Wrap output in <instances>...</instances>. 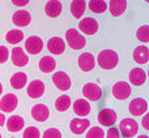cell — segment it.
Wrapping results in <instances>:
<instances>
[{
  "mask_svg": "<svg viewBox=\"0 0 149 138\" xmlns=\"http://www.w3.org/2000/svg\"><path fill=\"white\" fill-rule=\"evenodd\" d=\"M62 9H63V5L59 0H50V1H47V4L45 5V12L51 18L58 17V16L62 13Z\"/></svg>",
  "mask_w": 149,
  "mask_h": 138,
  "instance_id": "44dd1931",
  "label": "cell"
},
{
  "mask_svg": "<svg viewBox=\"0 0 149 138\" xmlns=\"http://www.w3.org/2000/svg\"><path fill=\"white\" fill-rule=\"evenodd\" d=\"M39 136H41V133H39V129L37 126H28L22 134L24 138H39Z\"/></svg>",
  "mask_w": 149,
  "mask_h": 138,
  "instance_id": "d6a6232c",
  "label": "cell"
},
{
  "mask_svg": "<svg viewBox=\"0 0 149 138\" xmlns=\"http://www.w3.org/2000/svg\"><path fill=\"white\" fill-rule=\"evenodd\" d=\"M43 48V42L39 37L37 35H30L26 38L25 41V50L29 52L30 55H37L42 51Z\"/></svg>",
  "mask_w": 149,
  "mask_h": 138,
  "instance_id": "52a82bcc",
  "label": "cell"
},
{
  "mask_svg": "<svg viewBox=\"0 0 149 138\" xmlns=\"http://www.w3.org/2000/svg\"><path fill=\"white\" fill-rule=\"evenodd\" d=\"M86 9V3L85 0H73L71 3V13L74 18H81Z\"/></svg>",
  "mask_w": 149,
  "mask_h": 138,
  "instance_id": "484cf974",
  "label": "cell"
},
{
  "mask_svg": "<svg viewBox=\"0 0 149 138\" xmlns=\"http://www.w3.org/2000/svg\"><path fill=\"white\" fill-rule=\"evenodd\" d=\"M111 91H113V95L115 99L124 100L131 95V86L128 85V82L119 81L113 86V90H111Z\"/></svg>",
  "mask_w": 149,
  "mask_h": 138,
  "instance_id": "5b68a950",
  "label": "cell"
},
{
  "mask_svg": "<svg viewBox=\"0 0 149 138\" xmlns=\"http://www.w3.org/2000/svg\"><path fill=\"white\" fill-rule=\"evenodd\" d=\"M1 92H3V85L0 83V95H1Z\"/></svg>",
  "mask_w": 149,
  "mask_h": 138,
  "instance_id": "60d3db41",
  "label": "cell"
},
{
  "mask_svg": "<svg viewBox=\"0 0 149 138\" xmlns=\"http://www.w3.org/2000/svg\"><path fill=\"white\" fill-rule=\"evenodd\" d=\"M82 95L85 97V99L92 100V102H97L102 97V89L97 83L89 82V83L82 86Z\"/></svg>",
  "mask_w": 149,
  "mask_h": 138,
  "instance_id": "277c9868",
  "label": "cell"
},
{
  "mask_svg": "<svg viewBox=\"0 0 149 138\" xmlns=\"http://www.w3.org/2000/svg\"><path fill=\"white\" fill-rule=\"evenodd\" d=\"M0 138H1V134H0Z\"/></svg>",
  "mask_w": 149,
  "mask_h": 138,
  "instance_id": "7bdbcfd3",
  "label": "cell"
},
{
  "mask_svg": "<svg viewBox=\"0 0 149 138\" xmlns=\"http://www.w3.org/2000/svg\"><path fill=\"white\" fill-rule=\"evenodd\" d=\"M24 39V33L21 30H9L5 35V41L9 44H17Z\"/></svg>",
  "mask_w": 149,
  "mask_h": 138,
  "instance_id": "83f0119b",
  "label": "cell"
},
{
  "mask_svg": "<svg viewBox=\"0 0 149 138\" xmlns=\"http://www.w3.org/2000/svg\"><path fill=\"white\" fill-rule=\"evenodd\" d=\"M79 29L86 35H94L98 31V22L92 17H85L80 21Z\"/></svg>",
  "mask_w": 149,
  "mask_h": 138,
  "instance_id": "9c48e42d",
  "label": "cell"
},
{
  "mask_svg": "<svg viewBox=\"0 0 149 138\" xmlns=\"http://www.w3.org/2000/svg\"><path fill=\"white\" fill-rule=\"evenodd\" d=\"M28 95L33 99H37V98H41L45 92V83L41 81V79H34L29 83L28 90H26Z\"/></svg>",
  "mask_w": 149,
  "mask_h": 138,
  "instance_id": "9a60e30c",
  "label": "cell"
},
{
  "mask_svg": "<svg viewBox=\"0 0 149 138\" xmlns=\"http://www.w3.org/2000/svg\"><path fill=\"white\" fill-rule=\"evenodd\" d=\"M139 132V124L134 119H123L119 124V134L124 138H132Z\"/></svg>",
  "mask_w": 149,
  "mask_h": 138,
  "instance_id": "3957f363",
  "label": "cell"
},
{
  "mask_svg": "<svg viewBox=\"0 0 149 138\" xmlns=\"http://www.w3.org/2000/svg\"><path fill=\"white\" fill-rule=\"evenodd\" d=\"M77 64H79V68L84 72H89L94 68L95 65V59L90 52H84L79 56L77 59Z\"/></svg>",
  "mask_w": 149,
  "mask_h": 138,
  "instance_id": "7c38bea8",
  "label": "cell"
},
{
  "mask_svg": "<svg viewBox=\"0 0 149 138\" xmlns=\"http://www.w3.org/2000/svg\"><path fill=\"white\" fill-rule=\"evenodd\" d=\"M42 138H62V133L56 128H49L45 130Z\"/></svg>",
  "mask_w": 149,
  "mask_h": 138,
  "instance_id": "836d02e7",
  "label": "cell"
},
{
  "mask_svg": "<svg viewBox=\"0 0 149 138\" xmlns=\"http://www.w3.org/2000/svg\"><path fill=\"white\" fill-rule=\"evenodd\" d=\"M47 50L52 55H62L65 50V43L60 37H52L47 42Z\"/></svg>",
  "mask_w": 149,
  "mask_h": 138,
  "instance_id": "4fadbf2b",
  "label": "cell"
},
{
  "mask_svg": "<svg viewBox=\"0 0 149 138\" xmlns=\"http://www.w3.org/2000/svg\"><path fill=\"white\" fill-rule=\"evenodd\" d=\"M141 124H143V128L144 129H149V115H145L144 117H143Z\"/></svg>",
  "mask_w": 149,
  "mask_h": 138,
  "instance_id": "74e56055",
  "label": "cell"
},
{
  "mask_svg": "<svg viewBox=\"0 0 149 138\" xmlns=\"http://www.w3.org/2000/svg\"><path fill=\"white\" fill-rule=\"evenodd\" d=\"M24 125H25V121L18 115H13L5 120V126L9 132H20L24 128Z\"/></svg>",
  "mask_w": 149,
  "mask_h": 138,
  "instance_id": "ffe728a7",
  "label": "cell"
},
{
  "mask_svg": "<svg viewBox=\"0 0 149 138\" xmlns=\"http://www.w3.org/2000/svg\"><path fill=\"white\" fill-rule=\"evenodd\" d=\"M70 106H71L70 95H62V97H59L56 99V102H55V108H56L58 111H60V112L67 111L68 108H70Z\"/></svg>",
  "mask_w": 149,
  "mask_h": 138,
  "instance_id": "f1b7e54d",
  "label": "cell"
},
{
  "mask_svg": "<svg viewBox=\"0 0 149 138\" xmlns=\"http://www.w3.org/2000/svg\"><path fill=\"white\" fill-rule=\"evenodd\" d=\"M8 57H9V51H8V48L4 46H0V64L7 61Z\"/></svg>",
  "mask_w": 149,
  "mask_h": 138,
  "instance_id": "e575fe53",
  "label": "cell"
},
{
  "mask_svg": "<svg viewBox=\"0 0 149 138\" xmlns=\"http://www.w3.org/2000/svg\"><path fill=\"white\" fill-rule=\"evenodd\" d=\"M18 99L15 94H5L0 100V110L5 113L13 112L17 108Z\"/></svg>",
  "mask_w": 149,
  "mask_h": 138,
  "instance_id": "30bf717a",
  "label": "cell"
},
{
  "mask_svg": "<svg viewBox=\"0 0 149 138\" xmlns=\"http://www.w3.org/2000/svg\"><path fill=\"white\" fill-rule=\"evenodd\" d=\"M90 125V121L86 119H72L70 123V129L73 134H82Z\"/></svg>",
  "mask_w": 149,
  "mask_h": 138,
  "instance_id": "ac0fdd59",
  "label": "cell"
},
{
  "mask_svg": "<svg viewBox=\"0 0 149 138\" xmlns=\"http://www.w3.org/2000/svg\"><path fill=\"white\" fill-rule=\"evenodd\" d=\"M13 138H15V137H13Z\"/></svg>",
  "mask_w": 149,
  "mask_h": 138,
  "instance_id": "ee69618b",
  "label": "cell"
},
{
  "mask_svg": "<svg viewBox=\"0 0 149 138\" xmlns=\"http://www.w3.org/2000/svg\"><path fill=\"white\" fill-rule=\"evenodd\" d=\"M97 63L102 69H114L119 63V56L113 50H103L98 54Z\"/></svg>",
  "mask_w": 149,
  "mask_h": 138,
  "instance_id": "6da1fadb",
  "label": "cell"
},
{
  "mask_svg": "<svg viewBox=\"0 0 149 138\" xmlns=\"http://www.w3.org/2000/svg\"><path fill=\"white\" fill-rule=\"evenodd\" d=\"M134 60L137 64H147L149 60V48L147 46H139L134 51Z\"/></svg>",
  "mask_w": 149,
  "mask_h": 138,
  "instance_id": "cb8c5ba5",
  "label": "cell"
},
{
  "mask_svg": "<svg viewBox=\"0 0 149 138\" xmlns=\"http://www.w3.org/2000/svg\"><path fill=\"white\" fill-rule=\"evenodd\" d=\"M85 138H105V132L100 126H93V128L89 129Z\"/></svg>",
  "mask_w": 149,
  "mask_h": 138,
  "instance_id": "1f68e13d",
  "label": "cell"
},
{
  "mask_svg": "<svg viewBox=\"0 0 149 138\" xmlns=\"http://www.w3.org/2000/svg\"><path fill=\"white\" fill-rule=\"evenodd\" d=\"M12 21L16 26H20V28H24V26H28L31 21V16L28 10L25 9H20L17 12L13 13L12 16Z\"/></svg>",
  "mask_w": 149,
  "mask_h": 138,
  "instance_id": "2e32d148",
  "label": "cell"
},
{
  "mask_svg": "<svg viewBox=\"0 0 149 138\" xmlns=\"http://www.w3.org/2000/svg\"><path fill=\"white\" fill-rule=\"evenodd\" d=\"M65 41L72 50H82L86 44L85 38L76 29H68L67 33H65Z\"/></svg>",
  "mask_w": 149,
  "mask_h": 138,
  "instance_id": "7a4b0ae2",
  "label": "cell"
},
{
  "mask_svg": "<svg viewBox=\"0 0 149 138\" xmlns=\"http://www.w3.org/2000/svg\"><path fill=\"white\" fill-rule=\"evenodd\" d=\"M10 1H12L13 5H16V7H25V5L29 4L30 0H10Z\"/></svg>",
  "mask_w": 149,
  "mask_h": 138,
  "instance_id": "8d00e7d4",
  "label": "cell"
},
{
  "mask_svg": "<svg viewBox=\"0 0 149 138\" xmlns=\"http://www.w3.org/2000/svg\"><path fill=\"white\" fill-rule=\"evenodd\" d=\"M89 9L93 13H103L107 9V4L103 0H90L89 1Z\"/></svg>",
  "mask_w": 149,
  "mask_h": 138,
  "instance_id": "f546056e",
  "label": "cell"
},
{
  "mask_svg": "<svg viewBox=\"0 0 149 138\" xmlns=\"http://www.w3.org/2000/svg\"><path fill=\"white\" fill-rule=\"evenodd\" d=\"M31 116H33L34 120L39 121H46L50 116V111H49V107L45 104H36L33 108H31Z\"/></svg>",
  "mask_w": 149,
  "mask_h": 138,
  "instance_id": "e0dca14e",
  "label": "cell"
},
{
  "mask_svg": "<svg viewBox=\"0 0 149 138\" xmlns=\"http://www.w3.org/2000/svg\"><path fill=\"white\" fill-rule=\"evenodd\" d=\"M136 138H149V137L147 136V134H140V136H139V137H136Z\"/></svg>",
  "mask_w": 149,
  "mask_h": 138,
  "instance_id": "ab89813d",
  "label": "cell"
},
{
  "mask_svg": "<svg viewBox=\"0 0 149 138\" xmlns=\"http://www.w3.org/2000/svg\"><path fill=\"white\" fill-rule=\"evenodd\" d=\"M5 120H7V119H5V115L0 112V126L5 125Z\"/></svg>",
  "mask_w": 149,
  "mask_h": 138,
  "instance_id": "f35d334b",
  "label": "cell"
},
{
  "mask_svg": "<svg viewBox=\"0 0 149 138\" xmlns=\"http://www.w3.org/2000/svg\"><path fill=\"white\" fill-rule=\"evenodd\" d=\"M127 9V0H110L109 4V10H110L111 16L114 17H119L122 16Z\"/></svg>",
  "mask_w": 149,
  "mask_h": 138,
  "instance_id": "d6986e66",
  "label": "cell"
},
{
  "mask_svg": "<svg viewBox=\"0 0 149 138\" xmlns=\"http://www.w3.org/2000/svg\"><path fill=\"white\" fill-rule=\"evenodd\" d=\"M52 82L54 85L58 87L59 90H70L71 87V78L65 72H56V73L52 76Z\"/></svg>",
  "mask_w": 149,
  "mask_h": 138,
  "instance_id": "8fae6325",
  "label": "cell"
},
{
  "mask_svg": "<svg viewBox=\"0 0 149 138\" xmlns=\"http://www.w3.org/2000/svg\"><path fill=\"white\" fill-rule=\"evenodd\" d=\"M145 79H147V74L141 68H134L130 72V82L134 86H141L145 82Z\"/></svg>",
  "mask_w": 149,
  "mask_h": 138,
  "instance_id": "7402d4cb",
  "label": "cell"
},
{
  "mask_svg": "<svg viewBox=\"0 0 149 138\" xmlns=\"http://www.w3.org/2000/svg\"><path fill=\"white\" fill-rule=\"evenodd\" d=\"M90 104L88 103L86 99H77L76 102L73 103V111L76 115L81 116V117H84V116H88L90 113Z\"/></svg>",
  "mask_w": 149,
  "mask_h": 138,
  "instance_id": "603a6c76",
  "label": "cell"
},
{
  "mask_svg": "<svg viewBox=\"0 0 149 138\" xmlns=\"http://www.w3.org/2000/svg\"><path fill=\"white\" fill-rule=\"evenodd\" d=\"M38 67L43 73H50V72L55 70L56 61H55V59L51 57V56H43L41 60H39Z\"/></svg>",
  "mask_w": 149,
  "mask_h": 138,
  "instance_id": "4316f807",
  "label": "cell"
},
{
  "mask_svg": "<svg viewBox=\"0 0 149 138\" xmlns=\"http://www.w3.org/2000/svg\"><path fill=\"white\" fill-rule=\"evenodd\" d=\"M136 37H137L139 41L144 42V43L149 42V25L140 26V28L137 29V31H136Z\"/></svg>",
  "mask_w": 149,
  "mask_h": 138,
  "instance_id": "4dcf8cb0",
  "label": "cell"
},
{
  "mask_svg": "<svg viewBox=\"0 0 149 138\" xmlns=\"http://www.w3.org/2000/svg\"><path fill=\"white\" fill-rule=\"evenodd\" d=\"M128 110H130V112H131V115L141 116L147 112L148 103H147V100L143 99V98H135V99H132L131 103H130Z\"/></svg>",
  "mask_w": 149,
  "mask_h": 138,
  "instance_id": "ba28073f",
  "label": "cell"
},
{
  "mask_svg": "<svg viewBox=\"0 0 149 138\" xmlns=\"http://www.w3.org/2000/svg\"><path fill=\"white\" fill-rule=\"evenodd\" d=\"M106 138H120V134H119L118 128L111 126V128L107 130V136H106Z\"/></svg>",
  "mask_w": 149,
  "mask_h": 138,
  "instance_id": "d590c367",
  "label": "cell"
},
{
  "mask_svg": "<svg viewBox=\"0 0 149 138\" xmlns=\"http://www.w3.org/2000/svg\"><path fill=\"white\" fill-rule=\"evenodd\" d=\"M26 82H28V76H26V73L18 72V73L13 74L12 78H10V86L16 90H20L25 86Z\"/></svg>",
  "mask_w": 149,
  "mask_h": 138,
  "instance_id": "d4e9b609",
  "label": "cell"
},
{
  "mask_svg": "<svg viewBox=\"0 0 149 138\" xmlns=\"http://www.w3.org/2000/svg\"><path fill=\"white\" fill-rule=\"evenodd\" d=\"M10 56H12V63L18 68L25 67V65H28V63H29L28 55L25 54L24 48H21V47H16V48H13Z\"/></svg>",
  "mask_w": 149,
  "mask_h": 138,
  "instance_id": "5bb4252c",
  "label": "cell"
},
{
  "mask_svg": "<svg viewBox=\"0 0 149 138\" xmlns=\"http://www.w3.org/2000/svg\"><path fill=\"white\" fill-rule=\"evenodd\" d=\"M144 1H145V3H149V0H144Z\"/></svg>",
  "mask_w": 149,
  "mask_h": 138,
  "instance_id": "b9f144b4",
  "label": "cell"
},
{
  "mask_svg": "<svg viewBox=\"0 0 149 138\" xmlns=\"http://www.w3.org/2000/svg\"><path fill=\"white\" fill-rule=\"evenodd\" d=\"M116 112L111 108H103L98 113V123L103 126H113L116 123Z\"/></svg>",
  "mask_w": 149,
  "mask_h": 138,
  "instance_id": "8992f818",
  "label": "cell"
}]
</instances>
